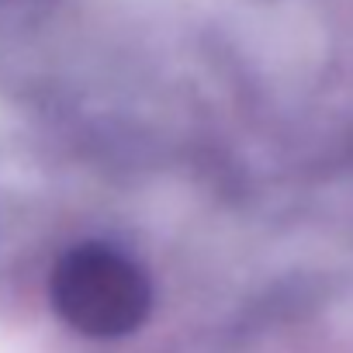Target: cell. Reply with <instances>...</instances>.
Wrapping results in <instances>:
<instances>
[{"instance_id":"obj_1","label":"cell","mask_w":353,"mask_h":353,"mask_svg":"<svg viewBox=\"0 0 353 353\" xmlns=\"http://www.w3.org/2000/svg\"><path fill=\"white\" fill-rule=\"evenodd\" d=\"M49 294L63 322L90 339L128 336L142 325L152 305V288L142 267L101 243L70 250L52 270Z\"/></svg>"}]
</instances>
